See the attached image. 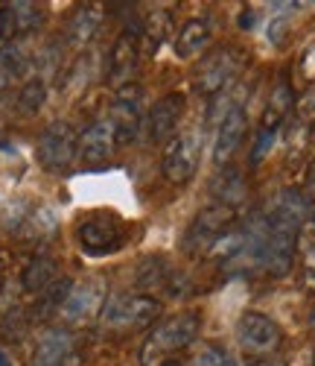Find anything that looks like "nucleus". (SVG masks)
Returning a JSON list of instances; mask_svg holds the SVG:
<instances>
[{
  "label": "nucleus",
  "instance_id": "nucleus-1",
  "mask_svg": "<svg viewBox=\"0 0 315 366\" xmlns=\"http://www.w3.org/2000/svg\"><path fill=\"white\" fill-rule=\"evenodd\" d=\"M202 320L193 311L158 322L140 346V366H178V355L199 337Z\"/></svg>",
  "mask_w": 315,
  "mask_h": 366
},
{
  "label": "nucleus",
  "instance_id": "nucleus-2",
  "mask_svg": "<svg viewBox=\"0 0 315 366\" xmlns=\"http://www.w3.org/2000/svg\"><path fill=\"white\" fill-rule=\"evenodd\" d=\"M158 314H161V302L146 293H123V296H111V302H105V311L100 317L103 328L117 337H125L132 331H143L149 328Z\"/></svg>",
  "mask_w": 315,
  "mask_h": 366
},
{
  "label": "nucleus",
  "instance_id": "nucleus-3",
  "mask_svg": "<svg viewBox=\"0 0 315 366\" xmlns=\"http://www.w3.org/2000/svg\"><path fill=\"white\" fill-rule=\"evenodd\" d=\"M76 240L88 255H111L125 243V223L111 211H97L76 226Z\"/></svg>",
  "mask_w": 315,
  "mask_h": 366
},
{
  "label": "nucleus",
  "instance_id": "nucleus-4",
  "mask_svg": "<svg viewBox=\"0 0 315 366\" xmlns=\"http://www.w3.org/2000/svg\"><path fill=\"white\" fill-rule=\"evenodd\" d=\"M234 226V208L228 205H207L193 217L190 229L184 234L187 255H207V249Z\"/></svg>",
  "mask_w": 315,
  "mask_h": 366
},
{
  "label": "nucleus",
  "instance_id": "nucleus-5",
  "mask_svg": "<svg viewBox=\"0 0 315 366\" xmlns=\"http://www.w3.org/2000/svg\"><path fill=\"white\" fill-rule=\"evenodd\" d=\"M76 152H79V138L71 124H65V120L47 124V129L38 138V162L44 170L50 173L68 170L76 159Z\"/></svg>",
  "mask_w": 315,
  "mask_h": 366
},
{
  "label": "nucleus",
  "instance_id": "nucleus-6",
  "mask_svg": "<svg viewBox=\"0 0 315 366\" xmlns=\"http://www.w3.org/2000/svg\"><path fill=\"white\" fill-rule=\"evenodd\" d=\"M237 340L242 346V352H248L251 357H263V355H274L283 343V331L280 325L260 314V311H245L237 322Z\"/></svg>",
  "mask_w": 315,
  "mask_h": 366
},
{
  "label": "nucleus",
  "instance_id": "nucleus-7",
  "mask_svg": "<svg viewBox=\"0 0 315 366\" xmlns=\"http://www.w3.org/2000/svg\"><path fill=\"white\" fill-rule=\"evenodd\" d=\"M199 135L196 132H181L164 147V159H161V173L170 185H187L196 170H199Z\"/></svg>",
  "mask_w": 315,
  "mask_h": 366
},
{
  "label": "nucleus",
  "instance_id": "nucleus-8",
  "mask_svg": "<svg viewBox=\"0 0 315 366\" xmlns=\"http://www.w3.org/2000/svg\"><path fill=\"white\" fill-rule=\"evenodd\" d=\"M245 65V53L237 47H219L216 53H210L196 71V88L205 97L219 94Z\"/></svg>",
  "mask_w": 315,
  "mask_h": 366
},
{
  "label": "nucleus",
  "instance_id": "nucleus-9",
  "mask_svg": "<svg viewBox=\"0 0 315 366\" xmlns=\"http://www.w3.org/2000/svg\"><path fill=\"white\" fill-rule=\"evenodd\" d=\"M105 296H108L105 293V279L103 276H88L82 285H73L65 308H61V317H65L71 325L93 322L105 311Z\"/></svg>",
  "mask_w": 315,
  "mask_h": 366
},
{
  "label": "nucleus",
  "instance_id": "nucleus-10",
  "mask_svg": "<svg viewBox=\"0 0 315 366\" xmlns=\"http://www.w3.org/2000/svg\"><path fill=\"white\" fill-rule=\"evenodd\" d=\"M298 240H301V229L269 220V240H266V252H263V269L269 276L277 279L292 269L295 255H298Z\"/></svg>",
  "mask_w": 315,
  "mask_h": 366
},
{
  "label": "nucleus",
  "instance_id": "nucleus-11",
  "mask_svg": "<svg viewBox=\"0 0 315 366\" xmlns=\"http://www.w3.org/2000/svg\"><path fill=\"white\" fill-rule=\"evenodd\" d=\"M245 129H248V114L242 109V103H234L222 120H219V132H216V144H213V162L219 167H225L234 152L239 149L242 138H245Z\"/></svg>",
  "mask_w": 315,
  "mask_h": 366
},
{
  "label": "nucleus",
  "instance_id": "nucleus-12",
  "mask_svg": "<svg viewBox=\"0 0 315 366\" xmlns=\"http://www.w3.org/2000/svg\"><path fill=\"white\" fill-rule=\"evenodd\" d=\"M117 144H120V138H117V129L111 120L108 117L93 120L79 138V156L85 164H103L114 156Z\"/></svg>",
  "mask_w": 315,
  "mask_h": 366
},
{
  "label": "nucleus",
  "instance_id": "nucleus-13",
  "mask_svg": "<svg viewBox=\"0 0 315 366\" xmlns=\"http://www.w3.org/2000/svg\"><path fill=\"white\" fill-rule=\"evenodd\" d=\"M140 97H143L140 88L125 85V88H120V94H117V100L111 106L108 120H111L114 129H117L120 144L135 141V135L140 129Z\"/></svg>",
  "mask_w": 315,
  "mask_h": 366
},
{
  "label": "nucleus",
  "instance_id": "nucleus-14",
  "mask_svg": "<svg viewBox=\"0 0 315 366\" xmlns=\"http://www.w3.org/2000/svg\"><path fill=\"white\" fill-rule=\"evenodd\" d=\"M138 59H140V44L132 33H123L114 47H111V56H108V82L117 85V88H125L132 82L135 71H138Z\"/></svg>",
  "mask_w": 315,
  "mask_h": 366
},
{
  "label": "nucleus",
  "instance_id": "nucleus-15",
  "mask_svg": "<svg viewBox=\"0 0 315 366\" xmlns=\"http://www.w3.org/2000/svg\"><path fill=\"white\" fill-rule=\"evenodd\" d=\"M41 24V9L29 0H18V4H4L0 6V39H18L26 36Z\"/></svg>",
  "mask_w": 315,
  "mask_h": 366
},
{
  "label": "nucleus",
  "instance_id": "nucleus-16",
  "mask_svg": "<svg viewBox=\"0 0 315 366\" xmlns=\"http://www.w3.org/2000/svg\"><path fill=\"white\" fill-rule=\"evenodd\" d=\"M184 109H187L184 94H167V97L158 100L152 106V114H149V138L152 141H167L178 129Z\"/></svg>",
  "mask_w": 315,
  "mask_h": 366
},
{
  "label": "nucleus",
  "instance_id": "nucleus-17",
  "mask_svg": "<svg viewBox=\"0 0 315 366\" xmlns=\"http://www.w3.org/2000/svg\"><path fill=\"white\" fill-rule=\"evenodd\" d=\"M76 355V340L65 328H53L38 337L33 366H65Z\"/></svg>",
  "mask_w": 315,
  "mask_h": 366
},
{
  "label": "nucleus",
  "instance_id": "nucleus-18",
  "mask_svg": "<svg viewBox=\"0 0 315 366\" xmlns=\"http://www.w3.org/2000/svg\"><path fill=\"white\" fill-rule=\"evenodd\" d=\"M210 194H213L216 205L237 208V205H242L248 199V179L237 167H222L210 182Z\"/></svg>",
  "mask_w": 315,
  "mask_h": 366
},
{
  "label": "nucleus",
  "instance_id": "nucleus-19",
  "mask_svg": "<svg viewBox=\"0 0 315 366\" xmlns=\"http://www.w3.org/2000/svg\"><path fill=\"white\" fill-rule=\"evenodd\" d=\"M103 21H105L103 4H82L68 24V41L76 47H85L88 41L97 39V33L103 29Z\"/></svg>",
  "mask_w": 315,
  "mask_h": 366
},
{
  "label": "nucleus",
  "instance_id": "nucleus-20",
  "mask_svg": "<svg viewBox=\"0 0 315 366\" xmlns=\"http://www.w3.org/2000/svg\"><path fill=\"white\" fill-rule=\"evenodd\" d=\"M295 109V94H292V85L286 79H277L272 94H269V103H266V112H263V124L260 129H272L277 132L280 124L286 120V114Z\"/></svg>",
  "mask_w": 315,
  "mask_h": 366
},
{
  "label": "nucleus",
  "instance_id": "nucleus-21",
  "mask_svg": "<svg viewBox=\"0 0 315 366\" xmlns=\"http://www.w3.org/2000/svg\"><path fill=\"white\" fill-rule=\"evenodd\" d=\"M207 44H210V24L202 21V18H193V21H187V24L178 29L175 56H178V59H193V56H199Z\"/></svg>",
  "mask_w": 315,
  "mask_h": 366
},
{
  "label": "nucleus",
  "instance_id": "nucleus-22",
  "mask_svg": "<svg viewBox=\"0 0 315 366\" xmlns=\"http://www.w3.org/2000/svg\"><path fill=\"white\" fill-rule=\"evenodd\" d=\"M56 272H58L56 258L38 255V258H33V261L26 264L24 276H21V285H24V290H29V293H41V290H47V287L56 282Z\"/></svg>",
  "mask_w": 315,
  "mask_h": 366
},
{
  "label": "nucleus",
  "instance_id": "nucleus-23",
  "mask_svg": "<svg viewBox=\"0 0 315 366\" xmlns=\"http://www.w3.org/2000/svg\"><path fill=\"white\" fill-rule=\"evenodd\" d=\"M172 33V15L167 9H152L143 21V50L152 56Z\"/></svg>",
  "mask_w": 315,
  "mask_h": 366
},
{
  "label": "nucleus",
  "instance_id": "nucleus-24",
  "mask_svg": "<svg viewBox=\"0 0 315 366\" xmlns=\"http://www.w3.org/2000/svg\"><path fill=\"white\" fill-rule=\"evenodd\" d=\"M242 247H245V226H231V229H228V232L207 249V258L216 261V264L231 267V264L239 258Z\"/></svg>",
  "mask_w": 315,
  "mask_h": 366
},
{
  "label": "nucleus",
  "instance_id": "nucleus-25",
  "mask_svg": "<svg viewBox=\"0 0 315 366\" xmlns=\"http://www.w3.org/2000/svg\"><path fill=\"white\" fill-rule=\"evenodd\" d=\"M71 290H73V282H71V279H56L47 290H41V293H38L36 317H47V314H53V311H58V314H61V308H65V302H68Z\"/></svg>",
  "mask_w": 315,
  "mask_h": 366
},
{
  "label": "nucleus",
  "instance_id": "nucleus-26",
  "mask_svg": "<svg viewBox=\"0 0 315 366\" xmlns=\"http://www.w3.org/2000/svg\"><path fill=\"white\" fill-rule=\"evenodd\" d=\"M44 100H47L44 82H41V79H29V82L21 88V94H18V109H21L24 114H36V112H41Z\"/></svg>",
  "mask_w": 315,
  "mask_h": 366
},
{
  "label": "nucleus",
  "instance_id": "nucleus-27",
  "mask_svg": "<svg viewBox=\"0 0 315 366\" xmlns=\"http://www.w3.org/2000/svg\"><path fill=\"white\" fill-rule=\"evenodd\" d=\"M138 282H140L143 287H158V285H164V282H167V261H164V258H146L143 267H140Z\"/></svg>",
  "mask_w": 315,
  "mask_h": 366
},
{
  "label": "nucleus",
  "instance_id": "nucleus-28",
  "mask_svg": "<svg viewBox=\"0 0 315 366\" xmlns=\"http://www.w3.org/2000/svg\"><path fill=\"white\" fill-rule=\"evenodd\" d=\"M196 366H237V363H234V357H231L225 349L207 346V349L196 357Z\"/></svg>",
  "mask_w": 315,
  "mask_h": 366
},
{
  "label": "nucleus",
  "instance_id": "nucleus-29",
  "mask_svg": "<svg viewBox=\"0 0 315 366\" xmlns=\"http://www.w3.org/2000/svg\"><path fill=\"white\" fill-rule=\"evenodd\" d=\"M274 138H277V132H272V129H260V132H257L254 152H251V164H260V162L269 156L272 147H274Z\"/></svg>",
  "mask_w": 315,
  "mask_h": 366
},
{
  "label": "nucleus",
  "instance_id": "nucleus-30",
  "mask_svg": "<svg viewBox=\"0 0 315 366\" xmlns=\"http://www.w3.org/2000/svg\"><path fill=\"white\" fill-rule=\"evenodd\" d=\"M298 124H304V127L315 124V88H309L298 100Z\"/></svg>",
  "mask_w": 315,
  "mask_h": 366
},
{
  "label": "nucleus",
  "instance_id": "nucleus-31",
  "mask_svg": "<svg viewBox=\"0 0 315 366\" xmlns=\"http://www.w3.org/2000/svg\"><path fill=\"white\" fill-rule=\"evenodd\" d=\"M301 269H304V285H306V287H315V247H306V249H304V264H301Z\"/></svg>",
  "mask_w": 315,
  "mask_h": 366
},
{
  "label": "nucleus",
  "instance_id": "nucleus-32",
  "mask_svg": "<svg viewBox=\"0 0 315 366\" xmlns=\"http://www.w3.org/2000/svg\"><path fill=\"white\" fill-rule=\"evenodd\" d=\"M301 74H304V79L315 82V44L301 56Z\"/></svg>",
  "mask_w": 315,
  "mask_h": 366
},
{
  "label": "nucleus",
  "instance_id": "nucleus-33",
  "mask_svg": "<svg viewBox=\"0 0 315 366\" xmlns=\"http://www.w3.org/2000/svg\"><path fill=\"white\" fill-rule=\"evenodd\" d=\"M245 366H286V360L277 355H263V357H248Z\"/></svg>",
  "mask_w": 315,
  "mask_h": 366
},
{
  "label": "nucleus",
  "instance_id": "nucleus-34",
  "mask_svg": "<svg viewBox=\"0 0 315 366\" xmlns=\"http://www.w3.org/2000/svg\"><path fill=\"white\" fill-rule=\"evenodd\" d=\"M272 41L274 44H280V36H286V21H283V18H277V21H272Z\"/></svg>",
  "mask_w": 315,
  "mask_h": 366
},
{
  "label": "nucleus",
  "instance_id": "nucleus-35",
  "mask_svg": "<svg viewBox=\"0 0 315 366\" xmlns=\"http://www.w3.org/2000/svg\"><path fill=\"white\" fill-rule=\"evenodd\" d=\"M4 276H6V255H0V287H4Z\"/></svg>",
  "mask_w": 315,
  "mask_h": 366
},
{
  "label": "nucleus",
  "instance_id": "nucleus-36",
  "mask_svg": "<svg viewBox=\"0 0 315 366\" xmlns=\"http://www.w3.org/2000/svg\"><path fill=\"white\" fill-rule=\"evenodd\" d=\"M6 82H9V74H6L4 68H0V91H4V88H6Z\"/></svg>",
  "mask_w": 315,
  "mask_h": 366
},
{
  "label": "nucleus",
  "instance_id": "nucleus-37",
  "mask_svg": "<svg viewBox=\"0 0 315 366\" xmlns=\"http://www.w3.org/2000/svg\"><path fill=\"white\" fill-rule=\"evenodd\" d=\"M0 366H12V360L6 357V352H4V349H0Z\"/></svg>",
  "mask_w": 315,
  "mask_h": 366
},
{
  "label": "nucleus",
  "instance_id": "nucleus-38",
  "mask_svg": "<svg viewBox=\"0 0 315 366\" xmlns=\"http://www.w3.org/2000/svg\"><path fill=\"white\" fill-rule=\"evenodd\" d=\"M65 366H82V360H79V355H73V357H71V360H68Z\"/></svg>",
  "mask_w": 315,
  "mask_h": 366
}]
</instances>
